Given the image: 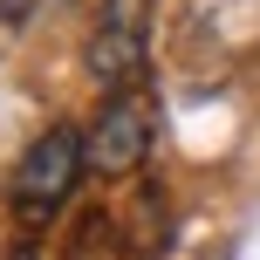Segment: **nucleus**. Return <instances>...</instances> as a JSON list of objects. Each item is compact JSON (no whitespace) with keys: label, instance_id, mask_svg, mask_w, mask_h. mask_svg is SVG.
<instances>
[{"label":"nucleus","instance_id":"nucleus-1","mask_svg":"<svg viewBox=\"0 0 260 260\" xmlns=\"http://www.w3.org/2000/svg\"><path fill=\"white\" fill-rule=\"evenodd\" d=\"M82 171H89L82 130L48 123V130H41V137L21 151V165H14V178H7V206L21 212L27 226H41L48 212H62V206H69V192L82 185Z\"/></svg>","mask_w":260,"mask_h":260},{"label":"nucleus","instance_id":"nucleus-2","mask_svg":"<svg viewBox=\"0 0 260 260\" xmlns=\"http://www.w3.org/2000/svg\"><path fill=\"white\" fill-rule=\"evenodd\" d=\"M151 14H157V0H103L96 41H89V69L103 89H130L151 69Z\"/></svg>","mask_w":260,"mask_h":260},{"label":"nucleus","instance_id":"nucleus-3","mask_svg":"<svg viewBox=\"0 0 260 260\" xmlns=\"http://www.w3.org/2000/svg\"><path fill=\"white\" fill-rule=\"evenodd\" d=\"M82 151H89L96 178H130V171L151 157V103H144L137 89H110V103L82 130Z\"/></svg>","mask_w":260,"mask_h":260},{"label":"nucleus","instance_id":"nucleus-4","mask_svg":"<svg viewBox=\"0 0 260 260\" xmlns=\"http://www.w3.org/2000/svg\"><path fill=\"white\" fill-rule=\"evenodd\" d=\"M62 260H130V253H123V226L110 219L103 206L82 212L76 233H69V253H62Z\"/></svg>","mask_w":260,"mask_h":260},{"label":"nucleus","instance_id":"nucleus-5","mask_svg":"<svg viewBox=\"0 0 260 260\" xmlns=\"http://www.w3.org/2000/svg\"><path fill=\"white\" fill-rule=\"evenodd\" d=\"M7 260H41V247H35V240H14V247H7Z\"/></svg>","mask_w":260,"mask_h":260}]
</instances>
